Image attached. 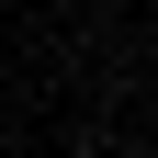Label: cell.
<instances>
[{
    "instance_id": "6da1fadb",
    "label": "cell",
    "mask_w": 158,
    "mask_h": 158,
    "mask_svg": "<svg viewBox=\"0 0 158 158\" xmlns=\"http://www.w3.org/2000/svg\"><path fill=\"white\" fill-rule=\"evenodd\" d=\"M124 158H158V147H124Z\"/></svg>"
}]
</instances>
